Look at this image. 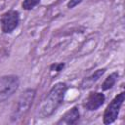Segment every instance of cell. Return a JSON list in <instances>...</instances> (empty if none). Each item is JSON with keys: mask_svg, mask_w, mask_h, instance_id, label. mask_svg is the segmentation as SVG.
Returning a JSON list of instances; mask_svg holds the SVG:
<instances>
[{"mask_svg": "<svg viewBox=\"0 0 125 125\" xmlns=\"http://www.w3.org/2000/svg\"><path fill=\"white\" fill-rule=\"evenodd\" d=\"M104 71H105V69L104 68H102V69H98L97 71H95L91 76H89V77H87L86 79H84L83 80V82H82V84H81V86H82V88L84 89V88H88V87H90L93 83H95L104 73Z\"/></svg>", "mask_w": 125, "mask_h": 125, "instance_id": "8", "label": "cell"}, {"mask_svg": "<svg viewBox=\"0 0 125 125\" xmlns=\"http://www.w3.org/2000/svg\"><path fill=\"white\" fill-rule=\"evenodd\" d=\"M66 89L67 87L65 83L62 82H59L55 86H53V88L49 91L39 106L38 116L40 118L49 117L56 111V109L61 105L63 101Z\"/></svg>", "mask_w": 125, "mask_h": 125, "instance_id": "1", "label": "cell"}, {"mask_svg": "<svg viewBox=\"0 0 125 125\" xmlns=\"http://www.w3.org/2000/svg\"><path fill=\"white\" fill-rule=\"evenodd\" d=\"M34 98H35V90L27 89L24 92H22L16 104V107L14 109L12 119L17 121L18 119L22 118L29 110Z\"/></svg>", "mask_w": 125, "mask_h": 125, "instance_id": "2", "label": "cell"}, {"mask_svg": "<svg viewBox=\"0 0 125 125\" xmlns=\"http://www.w3.org/2000/svg\"><path fill=\"white\" fill-rule=\"evenodd\" d=\"M125 100V93L121 92L118 94L106 106L104 113V124H110L114 122L119 114L120 107Z\"/></svg>", "mask_w": 125, "mask_h": 125, "instance_id": "3", "label": "cell"}, {"mask_svg": "<svg viewBox=\"0 0 125 125\" xmlns=\"http://www.w3.org/2000/svg\"><path fill=\"white\" fill-rule=\"evenodd\" d=\"M19 78L15 75H7L0 78V102L9 99L19 87Z\"/></svg>", "mask_w": 125, "mask_h": 125, "instance_id": "4", "label": "cell"}, {"mask_svg": "<svg viewBox=\"0 0 125 125\" xmlns=\"http://www.w3.org/2000/svg\"><path fill=\"white\" fill-rule=\"evenodd\" d=\"M20 16L17 11H8L5 13L1 20V26L2 30L5 33L12 32L19 24Z\"/></svg>", "mask_w": 125, "mask_h": 125, "instance_id": "5", "label": "cell"}, {"mask_svg": "<svg viewBox=\"0 0 125 125\" xmlns=\"http://www.w3.org/2000/svg\"><path fill=\"white\" fill-rule=\"evenodd\" d=\"M81 1H82V0H70V1L68 2V4H67V7H68L69 9H71V8L77 6Z\"/></svg>", "mask_w": 125, "mask_h": 125, "instance_id": "11", "label": "cell"}, {"mask_svg": "<svg viewBox=\"0 0 125 125\" xmlns=\"http://www.w3.org/2000/svg\"><path fill=\"white\" fill-rule=\"evenodd\" d=\"M117 78H118V73L112 72L109 76H107V78H105V80L102 84V89L103 90H108V89L112 88V86L115 84Z\"/></svg>", "mask_w": 125, "mask_h": 125, "instance_id": "9", "label": "cell"}, {"mask_svg": "<svg viewBox=\"0 0 125 125\" xmlns=\"http://www.w3.org/2000/svg\"><path fill=\"white\" fill-rule=\"evenodd\" d=\"M79 116H80V113H79L78 107L74 106V107L70 108L68 111H66L62 116V118L57 122V124H63V125L74 124V123H76L78 121Z\"/></svg>", "mask_w": 125, "mask_h": 125, "instance_id": "7", "label": "cell"}, {"mask_svg": "<svg viewBox=\"0 0 125 125\" xmlns=\"http://www.w3.org/2000/svg\"><path fill=\"white\" fill-rule=\"evenodd\" d=\"M39 2H40V0H23V2H22V8L24 10H31Z\"/></svg>", "mask_w": 125, "mask_h": 125, "instance_id": "10", "label": "cell"}, {"mask_svg": "<svg viewBox=\"0 0 125 125\" xmlns=\"http://www.w3.org/2000/svg\"><path fill=\"white\" fill-rule=\"evenodd\" d=\"M63 66H64L63 63H59V64H54V65L52 66V68H55L56 71H61V70L63 68Z\"/></svg>", "mask_w": 125, "mask_h": 125, "instance_id": "12", "label": "cell"}, {"mask_svg": "<svg viewBox=\"0 0 125 125\" xmlns=\"http://www.w3.org/2000/svg\"><path fill=\"white\" fill-rule=\"evenodd\" d=\"M105 97L103 93L100 92H93L91 93L85 101V107L88 110H97L101 105H103Z\"/></svg>", "mask_w": 125, "mask_h": 125, "instance_id": "6", "label": "cell"}]
</instances>
